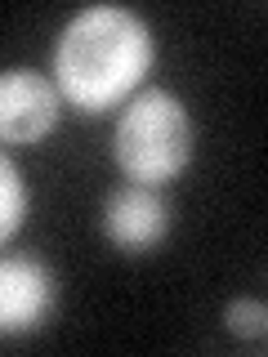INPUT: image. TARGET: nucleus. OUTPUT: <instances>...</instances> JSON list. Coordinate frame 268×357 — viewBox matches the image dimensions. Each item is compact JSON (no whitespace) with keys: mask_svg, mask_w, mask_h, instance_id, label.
<instances>
[{"mask_svg":"<svg viewBox=\"0 0 268 357\" xmlns=\"http://www.w3.org/2000/svg\"><path fill=\"white\" fill-rule=\"evenodd\" d=\"M152 67V31L121 5H89L63 27L54 45L59 98L94 116L126 103Z\"/></svg>","mask_w":268,"mask_h":357,"instance_id":"1","label":"nucleus"},{"mask_svg":"<svg viewBox=\"0 0 268 357\" xmlns=\"http://www.w3.org/2000/svg\"><path fill=\"white\" fill-rule=\"evenodd\" d=\"M112 156L130 183L161 188L184 174L193 161V121L188 107L165 89H143L121 112L117 134H112Z\"/></svg>","mask_w":268,"mask_h":357,"instance_id":"2","label":"nucleus"},{"mask_svg":"<svg viewBox=\"0 0 268 357\" xmlns=\"http://www.w3.org/2000/svg\"><path fill=\"white\" fill-rule=\"evenodd\" d=\"M22 215H27V188L18 178V165L0 152V241L22 228Z\"/></svg>","mask_w":268,"mask_h":357,"instance_id":"6","label":"nucleus"},{"mask_svg":"<svg viewBox=\"0 0 268 357\" xmlns=\"http://www.w3.org/2000/svg\"><path fill=\"white\" fill-rule=\"evenodd\" d=\"M223 321H228V331L237 335V340H251V344H264V335H268L264 299H237V304H228Z\"/></svg>","mask_w":268,"mask_h":357,"instance_id":"7","label":"nucleus"},{"mask_svg":"<svg viewBox=\"0 0 268 357\" xmlns=\"http://www.w3.org/2000/svg\"><path fill=\"white\" fill-rule=\"evenodd\" d=\"M54 308V277L50 268L27 255L0 259V335H27L45 326Z\"/></svg>","mask_w":268,"mask_h":357,"instance_id":"5","label":"nucleus"},{"mask_svg":"<svg viewBox=\"0 0 268 357\" xmlns=\"http://www.w3.org/2000/svg\"><path fill=\"white\" fill-rule=\"evenodd\" d=\"M103 232L117 250L126 255H148L152 245L165 241L170 232V210L165 201L143 183H126L103 201Z\"/></svg>","mask_w":268,"mask_h":357,"instance_id":"4","label":"nucleus"},{"mask_svg":"<svg viewBox=\"0 0 268 357\" xmlns=\"http://www.w3.org/2000/svg\"><path fill=\"white\" fill-rule=\"evenodd\" d=\"M59 85L31 67L0 72V143H40L59 126Z\"/></svg>","mask_w":268,"mask_h":357,"instance_id":"3","label":"nucleus"}]
</instances>
